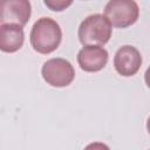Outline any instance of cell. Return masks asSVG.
Returning a JSON list of instances; mask_svg holds the SVG:
<instances>
[{
  "mask_svg": "<svg viewBox=\"0 0 150 150\" xmlns=\"http://www.w3.org/2000/svg\"><path fill=\"white\" fill-rule=\"evenodd\" d=\"M62 32L59 23L52 18H40L30 30V45L40 54L54 52L61 43Z\"/></svg>",
  "mask_w": 150,
  "mask_h": 150,
  "instance_id": "obj_1",
  "label": "cell"
},
{
  "mask_svg": "<svg viewBox=\"0 0 150 150\" xmlns=\"http://www.w3.org/2000/svg\"><path fill=\"white\" fill-rule=\"evenodd\" d=\"M77 36L83 46H103L111 36V25L102 14H91L80 25Z\"/></svg>",
  "mask_w": 150,
  "mask_h": 150,
  "instance_id": "obj_2",
  "label": "cell"
},
{
  "mask_svg": "<svg viewBox=\"0 0 150 150\" xmlns=\"http://www.w3.org/2000/svg\"><path fill=\"white\" fill-rule=\"evenodd\" d=\"M139 14V8L134 0H110L104 7V16L112 27L125 28L134 25Z\"/></svg>",
  "mask_w": 150,
  "mask_h": 150,
  "instance_id": "obj_3",
  "label": "cell"
},
{
  "mask_svg": "<svg viewBox=\"0 0 150 150\" xmlns=\"http://www.w3.org/2000/svg\"><path fill=\"white\" fill-rule=\"evenodd\" d=\"M41 74L43 80L52 87H67L69 86L74 77L75 70L71 63L61 57H55L46 61L42 66Z\"/></svg>",
  "mask_w": 150,
  "mask_h": 150,
  "instance_id": "obj_4",
  "label": "cell"
},
{
  "mask_svg": "<svg viewBox=\"0 0 150 150\" xmlns=\"http://www.w3.org/2000/svg\"><path fill=\"white\" fill-rule=\"evenodd\" d=\"M32 14L30 2L27 0H5L1 4L0 25L25 26Z\"/></svg>",
  "mask_w": 150,
  "mask_h": 150,
  "instance_id": "obj_5",
  "label": "cell"
},
{
  "mask_svg": "<svg viewBox=\"0 0 150 150\" xmlns=\"http://www.w3.org/2000/svg\"><path fill=\"white\" fill-rule=\"evenodd\" d=\"M141 64L142 56L137 48L127 45L117 49L114 57V67L120 75L132 76L139 70Z\"/></svg>",
  "mask_w": 150,
  "mask_h": 150,
  "instance_id": "obj_6",
  "label": "cell"
},
{
  "mask_svg": "<svg viewBox=\"0 0 150 150\" xmlns=\"http://www.w3.org/2000/svg\"><path fill=\"white\" fill-rule=\"evenodd\" d=\"M77 62L87 73L100 71L108 62V52L100 46H84L77 54Z\"/></svg>",
  "mask_w": 150,
  "mask_h": 150,
  "instance_id": "obj_7",
  "label": "cell"
},
{
  "mask_svg": "<svg viewBox=\"0 0 150 150\" xmlns=\"http://www.w3.org/2000/svg\"><path fill=\"white\" fill-rule=\"evenodd\" d=\"M25 40L23 29L18 25H0V49L5 53L19 50Z\"/></svg>",
  "mask_w": 150,
  "mask_h": 150,
  "instance_id": "obj_8",
  "label": "cell"
},
{
  "mask_svg": "<svg viewBox=\"0 0 150 150\" xmlns=\"http://www.w3.org/2000/svg\"><path fill=\"white\" fill-rule=\"evenodd\" d=\"M73 4V1H66V0H45V5L47 7H49L52 11H63L64 8H67L68 6H70Z\"/></svg>",
  "mask_w": 150,
  "mask_h": 150,
  "instance_id": "obj_9",
  "label": "cell"
},
{
  "mask_svg": "<svg viewBox=\"0 0 150 150\" xmlns=\"http://www.w3.org/2000/svg\"><path fill=\"white\" fill-rule=\"evenodd\" d=\"M84 150H110L109 146L104 143H101V142H94V143H90L88 144Z\"/></svg>",
  "mask_w": 150,
  "mask_h": 150,
  "instance_id": "obj_10",
  "label": "cell"
},
{
  "mask_svg": "<svg viewBox=\"0 0 150 150\" xmlns=\"http://www.w3.org/2000/svg\"><path fill=\"white\" fill-rule=\"evenodd\" d=\"M144 79H145L146 86L150 88V66L148 67V69H146V71H145V74H144Z\"/></svg>",
  "mask_w": 150,
  "mask_h": 150,
  "instance_id": "obj_11",
  "label": "cell"
},
{
  "mask_svg": "<svg viewBox=\"0 0 150 150\" xmlns=\"http://www.w3.org/2000/svg\"><path fill=\"white\" fill-rule=\"evenodd\" d=\"M146 129H148V132L150 134V116L148 118V122H146Z\"/></svg>",
  "mask_w": 150,
  "mask_h": 150,
  "instance_id": "obj_12",
  "label": "cell"
}]
</instances>
